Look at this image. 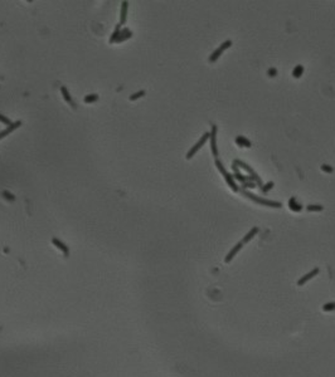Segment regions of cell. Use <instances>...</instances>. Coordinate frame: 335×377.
Segmentation results:
<instances>
[{
  "mask_svg": "<svg viewBox=\"0 0 335 377\" xmlns=\"http://www.w3.org/2000/svg\"><path fill=\"white\" fill-rule=\"evenodd\" d=\"M242 247H243V243H242V241H239L238 244H236V245H234V248H233V249H232V250H231V252L227 254V256L224 258V261H226V263H231V260H232V259H233V258L237 255V253H238V252L242 249Z\"/></svg>",
  "mask_w": 335,
  "mask_h": 377,
  "instance_id": "cell-6",
  "label": "cell"
},
{
  "mask_svg": "<svg viewBox=\"0 0 335 377\" xmlns=\"http://www.w3.org/2000/svg\"><path fill=\"white\" fill-rule=\"evenodd\" d=\"M257 234H258V228H257V226H253V228H252V229H251V230H250V231L246 234V236H245L243 239H242V243L246 244V243L251 241V240H252V239H253V238H255Z\"/></svg>",
  "mask_w": 335,
  "mask_h": 377,
  "instance_id": "cell-11",
  "label": "cell"
},
{
  "mask_svg": "<svg viewBox=\"0 0 335 377\" xmlns=\"http://www.w3.org/2000/svg\"><path fill=\"white\" fill-rule=\"evenodd\" d=\"M237 163H239V165H241V166H242V167H243V168H246V170H247V171H248V172H250V174H252V175H253V176H255V179H257V181H258V182H259V179H258V177H257V175H256V174H253V171H252V168H251V167H248V165H246V163H245V162H242V161H237Z\"/></svg>",
  "mask_w": 335,
  "mask_h": 377,
  "instance_id": "cell-20",
  "label": "cell"
},
{
  "mask_svg": "<svg viewBox=\"0 0 335 377\" xmlns=\"http://www.w3.org/2000/svg\"><path fill=\"white\" fill-rule=\"evenodd\" d=\"M302 73H304V67L302 66H297V67H295V69L292 72V75H294L295 78H300L301 75H302Z\"/></svg>",
  "mask_w": 335,
  "mask_h": 377,
  "instance_id": "cell-15",
  "label": "cell"
},
{
  "mask_svg": "<svg viewBox=\"0 0 335 377\" xmlns=\"http://www.w3.org/2000/svg\"><path fill=\"white\" fill-rule=\"evenodd\" d=\"M97 100H98L97 94H89V96L85 97V103H92V102H96Z\"/></svg>",
  "mask_w": 335,
  "mask_h": 377,
  "instance_id": "cell-19",
  "label": "cell"
},
{
  "mask_svg": "<svg viewBox=\"0 0 335 377\" xmlns=\"http://www.w3.org/2000/svg\"><path fill=\"white\" fill-rule=\"evenodd\" d=\"M19 126H22V122H20V121H16V122H15V123H13L11 126H9V127H8V128H5L4 131H2V132H0V140H2L3 137H5L7 135H9L10 132H13L15 128H18Z\"/></svg>",
  "mask_w": 335,
  "mask_h": 377,
  "instance_id": "cell-9",
  "label": "cell"
},
{
  "mask_svg": "<svg viewBox=\"0 0 335 377\" xmlns=\"http://www.w3.org/2000/svg\"><path fill=\"white\" fill-rule=\"evenodd\" d=\"M145 91H140V92H136V93H134L133 96H130V101H135V100H137V98H140V97H142V96H145Z\"/></svg>",
  "mask_w": 335,
  "mask_h": 377,
  "instance_id": "cell-24",
  "label": "cell"
},
{
  "mask_svg": "<svg viewBox=\"0 0 335 377\" xmlns=\"http://www.w3.org/2000/svg\"><path fill=\"white\" fill-rule=\"evenodd\" d=\"M306 210L307 211H321V210H324V207L321 205H309L306 207Z\"/></svg>",
  "mask_w": 335,
  "mask_h": 377,
  "instance_id": "cell-21",
  "label": "cell"
},
{
  "mask_svg": "<svg viewBox=\"0 0 335 377\" xmlns=\"http://www.w3.org/2000/svg\"><path fill=\"white\" fill-rule=\"evenodd\" d=\"M215 166H217V168H218V170H219V172H220V174H222V175H223V176H226V175H227V174H228V172H227V171H226V168H224V166H223V163H222V162H220V161H219V160H217V161H215Z\"/></svg>",
  "mask_w": 335,
  "mask_h": 377,
  "instance_id": "cell-16",
  "label": "cell"
},
{
  "mask_svg": "<svg viewBox=\"0 0 335 377\" xmlns=\"http://www.w3.org/2000/svg\"><path fill=\"white\" fill-rule=\"evenodd\" d=\"M321 170H323L324 172H329V174H331V172L334 171L333 167H330L329 165H323V166H321Z\"/></svg>",
  "mask_w": 335,
  "mask_h": 377,
  "instance_id": "cell-26",
  "label": "cell"
},
{
  "mask_svg": "<svg viewBox=\"0 0 335 377\" xmlns=\"http://www.w3.org/2000/svg\"><path fill=\"white\" fill-rule=\"evenodd\" d=\"M61 92H62V94H63V98L66 100V102L71 103V104H72V107H76V106H74V103L72 102V98H71V96H69V92H68V89H67L66 87H61Z\"/></svg>",
  "mask_w": 335,
  "mask_h": 377,
  "instance_id": "cell-13",
  "label": "cell"
},
{
  "mask_svg": "<svg viewBox=\"0 0 335 377\" xmlns=\"http://www.w3.org/2000/svg\"><path fill=\"white\" fill-rule=\"evenodd\" d=\"M290 207H291V210H295V211H300V210L302 209V207L295 201V199H291V200H290Z\"/></svg>",
  "mask_w": 335,
  "mask_h": 377,
  "instance_id": "cell-18",
  "label": "cell"
},
{
  "mask_svg": "<svg viewBox=\"0 0 335 377\" xmlns=\"http://www.w3.org/2000/svg\"><path fill=\"white\" fill-rule=\"evenodd\" d=\"M272 187H273V182H268V184H266V185L262 187V191L266 193V191H268L270 188H272Z\"/></svg>",
  "mask_w": 335,
  "mask_h": 377,
  "instance_id": "cell-27",
  "label": "cell"
},
{
  "mask_svg": "<svg viewBox=\"0 0 335 377\" xmlns=\"http://www.w3.org/2000/svg\"><path fill=\"white\" fill-rule=\"evenodd\" d=\"M319 272H320V269H319V268H314L311 272H309L307 274H305L304 277H301V278L299 279V282H297V286H300V287H301V286H304L306 282H309L310 279H312L315 275H318V274H319Z\"/></svg>",
  "mask_w": 335,
  "mask_h": 377,
  "instance_id": "cell-5",
  "label": "cell"
},
{
  "mask_svg": "<svg viewBox=\"0 0 335 377\" xmlns=\"http://www.w3.org/2000/svg\"><path fill=\"white\" fill-rule=\"evenodd\" d=\"M133 36V33L130 32L127 28H125V29H122V30H120V34H119V38H117V40H116V43H120V42H124V40H126V39H128V38H131Z\"/></svg>",
  "mask_w": 335,
  "mask_h": 377,
  "instance_id": "cell-10",
  "label": "cell"
},
{
  "mask_svg": "<svg viewBox=\"0 0 335 377\" xmlns=\"http://www.w3.org/2000/svg\"><path fill=\"white\" fill-rule=\"evenodd\" d=\"M231 45H232V40H226V42H223V43L211 54V57H209V62H211V63H214V62L219 58V57L223 54V52H224L226 49H228Z\"/></svg>",
  "mask_w": 335,
  "mask_h": 377,
  "instance_id": "cell-2",
  "label": "cell"
},
{
  "mask_svg": "<svg viewBox=\"0 0 335 377\" xmlns=\"http://www.w3.org/2000/svg\"><path fill=\"white\" fill-rule=\"evenodd\" d=\"M119 34H120V24L117 25V28H116V30L114 32V34L111 35V38H110V43H116L117 38H119Z\"/></svg>",
  "mask_w": 335,
  "mask_h": 377,
  "instance_id": "cell-17",
  "label": "cell"
},
{
  "mask_svg": "<svg viewBox=\"0 0 335 377\" xmlns=\"http://www.w3.org/2000/svg\"><path fill=\"white\" fill-rule=\"evenodd\" d=\"M127 8H128V3L127 2H122L121 4V15H120V25L126 23L127 19Z\"/></svg>",
  "mask_w": 335,
  "mask_h": 377,
  "instance_id": "cell-8",
  "label": "cell"
},
{
  "mask_svg": "<svg viewBox=\"0 0 335 377\" xmlns=\"http://www.w3.org/2000/svg\"><path fill=\"white\" fill-rule=\"evenodd\" d=\"M276 74H277V70H276L275 68H271V69H268V75H270V77H275Z\"/></svg>",
  "mask_w": 335,
  "mask_h": 377,
  "instance_id": "cell-28",
  "label": "cell"
},
{
  "mask_svg": "<svg viewBox=\"0 0 335 377\" xmlns=\"http://www.w3.org/2000/svg\"><path fill=\"white\" fill-rule=\"evenodd\" d=\"M52 243L57 247L58 249H61L62 252H63V254H64V256H68L69 255V249H68V247L64 244V243H62L59 239H57V238H53V240H52Z\"/></svg>",
  "mask_w": 335,
  "mask_h": 377,
  "instance_id": "cell-7",
  "label": "cell"
},
{
  "mask_svg": "<svg viewBox=\"0 0 335 377\" xmlns=\"http://www.w3.org/2000/svg\"><path fill=\"white\" fill-rule=\"evenodd\" d=\"M323 309L325 312H330V311H335V302H330V303H325L323 306Z\"/></svg>",
  "mask_w": 335,
  "mask_h": 377,
  "instance_id": "cell-22",
  "label": "cell"
},
{
  "mask_svg": "<svg viewBox=\"0 0 335 377\" xmlns=\"http://www.w3.org/2000/svg\"><path fill=\"white\" fill-rule=\"evenodd\" d=\"M0 122H3V123H5V125H8V126H11V125H13V122H11L8 117H5V116H3V115H0Z\"/></svg>",
  "mask_w": 335,
  "mask_h": 377,
  "instance_id": "cell-25",
  "label": "cell"
},
{
  "mask_svg": "<svg viewBox=\"0 0 335 377\" xmlns=\"http://www.w3.org/2000/svg\"><path fill=\"white\" fill-rule=\"evenodd\" d=\"M2 195H3L8 201H14V200H15V196H14L11 193H9L8 190H4V191L2 193Z\"/></svg>",
  "mask_w": 335,
  "mask_h": 377,
  "instance_id": "cell-23",
  "label": "cell"
},
{
  "mask_svg": "<svg viewBox=\"0 0 335 377\" xmlns=\"http://www.w3.org/2000/svg\"><path fill=\"white\" fill-rule=\"evenodd\" d=\"M243 195H246L248 199H251V200H253L255 202H257V204H261V205H265V206H270V207H281L282 206V204L281 202H278V201H272V200H266V199H261V197H257L256 195H252V194H250V193H247V191H243Z\"/></svg>",
  "mask_w": 335,
  "mask_h": 377,
  "instance_id": "cell-1",
  "label": "cell"
},
{
  "mask_svg": "<svg viewBox=\"0 0 335 377\" xmlns=\"http://www.w3.org/2000/svg\"><path fill=\"white\" fill-rule=\"evenodd\" d=\"M236 142H237V145H239V146H242V147H251V142H250L247 138H245L243 136H238L237 140H236Z\"/></svg>",
  "mask_w": 335,
  "mask_h": 377,
  "instance_id": "cell-14",
  "label": "cell"
},
{
  "mask_svg": "<svg viewBox=\"0 0 335 377\" xmlns=\"http://www.w3.org/2000/svg\"><path fill=\"white\" fill-rule=\"evenodd\" d=\"M208 138H209V133H204V135L200 137V140H199V141H198V142H197V143H195V145H194V146L190 148V151H189V152L187 154V159H188V160H190V159H192V157H193V156H194V155L198 152V151L202 148V146L207 142V140H208Z\"/></svg>",
  "mask_w": 335,
  "mask_h": 377,
  "instance_id": "cell-3",
  "label": "cell"
},
{
  "mask_svg": "<svg viewBox=\"0 0 335 377\" xmlns=\"http://www.w3.org/2000/svg\"><path fill=\"white\" fill-rule=\"evenodd\" d=\"M209 140H211V150L214 157L218 156V150H217V126L212 125V131L209 133Z\"/></svg>",
  "mask_w": 335,
  "mask_h": 377,
  "instance_id": "cell-4",
  "label": "cell"
},
{
  "mask_svg": "<svg viewBox=\"0 0 335 377\" xmlns=\"http://www.w3.org/2000/svg\"><path fill=\"white\" fill-rule=\"evenodd\" d=\"M224 179H226V181H227V184H228V186L232 188L233 191H238V187H237V185H236V182H234V179L229 175V174H227L226 176H224Z\"/></svg>",
  "mask_w": 335,
  "mask_h": 377,
  "instance_id": "cell-12",
  "label": "cell"
}]
</instances>
